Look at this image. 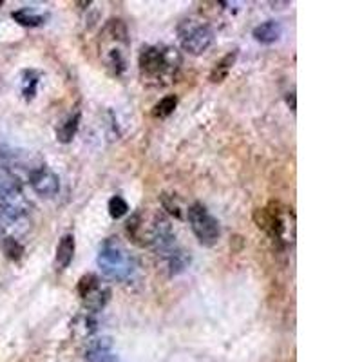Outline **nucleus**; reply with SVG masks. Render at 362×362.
Returning <instances> with one entry per match:
<instances>
[{
    "label": "nucleus",
    "instance_id": "nucleus-1",
    "mask_svg": "<svg viewBox=\"0 0 362 362\" xmlns=\"http://www.w3.org/2000/svg\"><path fill=\"white\" fill-rule=\"evenodd\" d=\"M125 228L130 241L138 246L152 248L158 252V256L176 245L174 241L176 236H174L169 219L161 212H156L150 208H141L132 214Z\"/></svg>",
    "mask_w": 362,
    "mask_h": 362
},
{
    "label": "nucleus",
    "instance_id": "nucleus-2",
    "mask_svg": "<svg viewBox=\"0 0 362 362\" xmlns=\"http://www.w3.org/2000/svg\"><path fill=\"white\" fill-rule=\"evenodd\" d=\"M179 66L181 54L170 46H143L138 57L141 80L147 86H169L176 78Z\"/></svg>",
    "mask_w": 362,
    "mask_h": 362
},
{
    "label": "nucleus",
    "instance_id": "nucleus-3",
    "mask_svg": "<svg viewBox=\"0 0 362 362\" xmlns=\"http://www.w3.org/2000/svg\"><path fill=\"white\" fill-rule=\"evenodd\" d=\"M257 228L268 236L279 250H285L295 241V214L294 208L279 201H270L266 207L254 212Z\"/></svg>",
    "mask_w": 362,
    "mask_h": 362
},
{
    "label": "nucleus",
    "instance_id": "nucleus-4",
    "mask_svg": "<svg viewBox=\"0 0 362 362\" xmlns=\"http://www.w3.org/2000/svg\"><path fill=\"white\" fill-rule=\"evenodd\" d=\"M130 40L127 26L123 20L111 19L100 31L98 37V51L101 63L111 72L112 77H121L127 69Z\"/></svg>",
    "mask_w": 362,
    "mask_h": 362
},
{
    "label": "nucleus",
    "instance_id": "nucleus-5",
    "mask_svg": "<svg viewBox=\"0 0 362 362\" xmlns=\"http://www.w3.org/2000/svg\"><path fill=\"white\" fill-rule=\"evenodd\" d=\"M98 266L101 274L111 281H127L136 270V261L130 252L116 237H107L98 250Z\"/></svg>",
    "mask_w": 362,
    "mask_h": 362
},
{
    "label": "nucleus",
    "instance_id": "nucleus-6",
    "mask_svg": "<svg viewBox=\"0 0 362 362\" xmlns=\"http://www.w3.org/2000/svg\"><path fill=\"white\" fill-rule=\"evenodd\" d=\"M178 34L183 51H187L190 54L205 53L214 43V39H216L214 29L205 20L199 19L183 20L178 26Z\"/></svg>",
    "mask_w": 362,
    "mask_h": 362
},
{
    "label": "nucleus",
    "instance_id": "nucleus-7",
    "mask_svg": "<svg viewBox=\"0 0 362 362\" xmlns=\"http://www.w3.org/2000/svg\"><path fill=\"white\" fill-rule=\"evenodd\" d=\"M187 221L192 228L194 236L203 246H214L221 237V227L216 217L208 212V208L203 203L196 201L185 210Z\"/></svg>",
    "mask_w": 362,
    "mask_h": 362
},
{
    "label": "nucleus",
    "instance_id": "nucleus-8",
    "mask_svg": "<svg viewBox=\"0 0 362 362\" xmlns=\"http://www.w3.org/2000/svg\"><path fill=\"white\" fill-rule=\"evenodd\" d=\"M78 297L82 301L83 308L89 314H97L105 308L111 299V288L98 277L97 274H86L80 277L77 285Z\"/></svg>",
    "mask_w": 362,
    "mask_h": 362
},
{
    "label": "nucleus",
    "instance_id": "nucleus-9",
    "mask_svg": "<svg viewBox=\"0 0 362 362\" xmlns=\"http://www.w3.org/2000/svg\"><path fill=\"white\" fill-rule=\"evenodd\" d=\"M29 208L31 205L17 179L0 174V214L10 219H19L29 212Z\"/></svg>",
    "mask_w": 362,
    "mask_h": 362
},
{
    "label": "nucleus",
    "instance_id": "nucleus-10",
    "mask_svg": "<svg viewBox=\"0 0 362 362\" xmlns=\"http://www.w3.org/2000/svg\"><path fill=\"white\" fill-rule=\"evenodd\" d=\"M29 185L42 198H53L60 190V179L48 165L40 163L39 167L29 170Z\"/></svg>",
    "mask_w": 362,
    "mask_h": 362
},
{
    "label": "nucleus",
    "instance_id": "nucleus-11",
    "mask_svg": "<svg viewBox=\"0 0 362 362\" xmlns=\"http://www.w3.org/2000/svg\"><path fill=\"white\" fill-rule=\"evenodd\" d=\"M86 361L87 362H120L116 357L112 343L109 337L91 339L86 348Z\"/></svg>",
    "mask_w": 362,
    "mask_h": 362
},
{
    "label": "nucleus",
    "instance_id": "nucleus-12",
    "mask_svg": "<svg viewBox=\"0 0 362 362\" xmlns=\"http://www.w3.org/2000/svg\"><path fill=\"white\" fill-rule=\"evenodd\" d=\"M74 250H77V241H74V236L72 234H63L60 237L57 246V256H54V266L57 270H66L69 268V265L72 263V257H74Z\"/></svg>",
    "mask_w": 362,
    "mask_h": 362
},
{
    "label": "nucleus",
    "instance_id": "nucleus-13",
    "mask_svg": "<svg viewBox=\"0 0 362 362\" xmlns=\"http://www.w3.org/2000/svg\"><path fill=\"white\" fill-rule=\"evenodd\" d=\"M281 34H283V26L277 20H266L263 24L256 26L252 31V37L259 43H265V46L277 42L281 39Z\"/></svg>",
    "mask_w": 362,
    "mask_h": 362
},
{
    "label": "nucleus",
    "instance_id": "nucleus-14",
    "mask_svg": "<svg viewBox=\"0 0 362 362\" xmlns=\"http://www.w3.org/2000/svg\"><path fill=\"white\" fill-rule=\"evenodd\" d=\"M78 127H80V111H74L58 125L57 140L60 143H71L72 138L77 136Z\"/></svg>",
    "mask_w": 362,
    "mask_h": 362
},
{
    "label": "nucleus",
    "instance_id": "nucleus-15",
    "mask_svg": "<svg viewBox=\"0 0 362 362\" xmlns=\"http://www.w3.org/2000/svg\"><path fill=\"white\" fill-rule=\"evenodd\" d=\"M11 17L17 24L24 26V28H39V26L46 24V20H48L46 14L37 13L33 8H22V10L13 11Z\"/></svg>",
    "mask_w": 362,
    "mask_h": 362
},
{
    "label": "nucleus",
    "instance_id": "nucleus-16",
    "mask_svg": "<svg viewBox=\"0 0 362 362\" xmlns=\"http://www.w3.org/2000/svg\"><path fill=\"white\" fill-rule=\"evenodd\" d=\"M236 60H237V51H230V53L225 54L219 62H216V66L212 68V72H210V82L212 83L223 82V80L228 77V72L232 71V68H234Z\"/></svg>",
    "mask_w": 362,
    "mask_h": 362
},
{
    "label": "nucleus",
    "instance_id": "nucleus-17",
    "mask_svg": "<svg viewBox=\"0 0 362 362\" xmlns=\"http://www.w3.org/2000/svg\"><path fill=\"white\" fill-rule=\"evenodd\" d=\"M40 78H42V72L34 71V69H26L22 72V94H24L28 101H31L37 97Z\"/></svg>",
    "mask_w": 362,
    "mask_h": 362
},
{
    "label": "nucleus",
    "instance_id": "nucleus-18",
    "mask_svg": "<svg viewBox=\"0 0 362 362\" xmlns=\"http://www.w3.org/2000/svg\"><path fill=\"white\" fill-rule=\"evenodd\" d=\"M176 107H178V97H176V94H169V97L161 98V100L156 103L154 109H152V116H154V118H161V120H163V118H169Z\"/></svg>",
    "mask_w": 362,
    "mask_h": 362
},
{
    "label": "nucleus",
    "instance_id": "nucleus-19",
    "mask_svg": "<svg viewBox=\"0 0 362 362\" xmlns=\"http://www.w3.org/2000/svg\"><path fill=\"white\" fill-rule=\"evenodd\" d=\"M107 210H109V216H111L112 219H121V217L129 214V203L121 198V196H112V198L109 199Z\"/></svg>",
    "mask_w": 362,
    "mask_h": 362
},
{
    "label": "nucleus",
    "instance_id": "nucleus-20",
    "mask_svg": "<svg viewBox=\"0 0 362 362\" xmlns=\"http://www.w3.org/2000/svg\"><path fill=\"white\" fill-rule=\"evenodd\" d=\"M161 205L169 214H172L174 217H178L181 219L183 217V207H181V203L178 201L176 196H170V194H161Z\"/></svg>",
    "mask_w": 362,
    "mask_h": 362
},
{
    "label": "nucleus",
    "instance_id": "nucleus-21",
    "mask_svg": "<svg viewBox=\"0 0 362 362\" xmlns=\"http://www.w3.org/2000/svg\"><path fill=\"white\" fill-rule=\"evenodd\" d=\"M2 248H4V254L11 261H19L22 254H24V246L20 245L14 237H6L4 243H2Z\"/></svg>",
    "mask_w": 362,
    "mask_h": 362
},
{
    "label": "nucleus",
    "instance_id": "nucleus-22",
    "mask_svg": "<svg viewBox=\"0 0 362 362\" xmlns=\"http://www.w3.org/2000/svg\"><path fill=\"white\" fill-rule=\"evenodd\" d=\"M0 6H2V0H0Z\"/></svg>",
    "mask_w": 362,
    "mask_h": 362
}]
</instances>
